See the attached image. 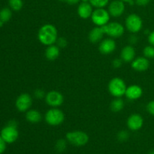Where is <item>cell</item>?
I'll return each mask as SVG.
<instances>
[{"mask_svg": "<svg viewBox=\"0 0 154 154\" xmlns=\"http://www.w3.org/2000/svg\"><path fill=\"white\" fill-rule=\"evenodd\" d=\"M125 26L129 32L135 34L142 29L143 20L137 14H131L125 20Z\"/></svg>", "mask_w": 154, "mask_h": 154, "instance_id": "obj_6", "label": "cell"}, {"mask_svg": "<svg viewBox=\"0 0 154 154\" xmlns=\"http://www.w3.org/2000/svg\"><path fill=\"white\" fill-rule=\"evenodd\" d=\"M26 120L31 123H38L42 121V113L36 109H29L26 112Z\"/></svg>", "mask_w": 154, "mask_h": 154, "instance_id": "obj_20", "label": "cell"}, {"mask_svg": "<svg viewBox=\"0 0 154 154\" xmlns=\"http://www.w3.org/2000/svg\"><path fill=\"white\" fill-rule=\"evenodd\" d=\"M101 27L105 35H108L112 38L122 37L125 32V27L118 22L108 23V24Z\"/></svg>", "mask_w": 154, "mask_h": 154, "instance_id": "obj_8", "label": "cell"}, {"mask_svg": "<svg viewBox=\"0 0 154 154\" xmlns=\"http://www.w3.org/2000/svg\"><path fill=\"white\" fill-rule=\"evenodd\" d=\"M66 2L69 5H77L78 3H79L81 2V0H66Z\"/></svg>", "mask_w": 154, "mask_h": 154, "instance_id": "obj_36", "label": "cell"}, {"mask_svg": "<svg viewBox=\"0 0 154 154\" xmlns=\"http://www.w3.org/2000/svg\"><path fill=\"white\" fill-rule=\"evenodd\" d=\"M117 138L119 141L124 142V141H126L128 139H129V134L126 130H121L117 133Z\"/></svg>", "mask_w": 154, "mask_h": 154, "instance_id": "obj_27", "label": "cell"}, {"mask_svg": "<svg viewBox=\"0 0 154 154\" xmlns=\"http://www.w3.org/2000/svg\"><path fill=\"white\" fill-rule=\"evenodd\" d=\"M58 38V32L55 26L47 23L42 26L38 32V39L45 46L54 45Z\"/></svg>", "mask_w": 154, "mask_h": 154, "instance_id": "obj_1", "label": "cell"}, {"mask_svg": "<svg viewBox=\"0 0 154 154\" xmlns=\"http://www.w3.org/2000/svg\"><path fill=\"white\" fill-rule=\"evenodd\" d=\"M143 95V90L140 86L133 84L127 87L125 96L129 100L134 101L140 99Z\"/></svg>", "mask_w": 154, "mask_h": 154, "instance_id": "obj_15", "label": "cell"}, {"mask_svg": "<svg viewBox=\"0 0 154 154\" xmlns=\"http://www.w3.org/2000/svg\"><path fill=\"white\" fill-rule=\"evenodd\" d=\"M45 120L49 126H58L65 120V114L58 108H51L45 113Z\"/></svg>", "mask_w": 154, "mask_h": 154, "instance_id": "obj_4", "label": "cell"}, {"mask_svg": "<svg viewBox=\"0 0 154 154\" xmlns=\"http://www.w3.org/2000/svg\"><path fill=\"white\" fill-rule=\"evenodd\" d=\"M125 3H129V4H134L135 3V0H121Z\"/></svg>", "mask_w": 154, "mask_h": 154, "instance_id": "obj_37", "label": "cell"}, {"mask_svg": "<svg viewBox=\"0 0 154 154\" xmlns=\"http://www.w3.org/2000/svg\"><path fill=\"white\" fill-rule=\"evenodd\" d=\"M124 101L122 99V98H115L112 102H111L110 105V108L111 111L114 113H117L121 111L124 108Z\"/></svg>", "mask_w": 154, "mask_h": 154, "instance_id": "obj_21", "label": "cell"}, {"mask_svg": "<svg viewBox=\"0 0 154 154\" xmlns=\"http://www.w3.org/2000/svg\"><path fill=\"white\" fill-rule=\"evenodd\" d=\"M60 54V48L57 45H51L48 46L45 52V58L49 61H54L57 60Z\"/></svg>", "mask_w": 154, "mask_h": 154, "instance_id": "obj_19", "label": "cell"}, {"mask_svg": "<svg viewBox=\"0 0 154 154\" xmlns=\"http://www.w3.org/2000/svg\"><path fill=\"white\" fill-rule=\"evenodd\" d=\"M110 17H111V15L108 10L105 9V8H99L93 10L90 18L92 20V22L96 26H103L109 23Z\"/></svg>", "mask_w": 154, "mask_h": 154, "instance_id": "obj_7", "label": "cell"}, {"mask_svg": "<svg viewBox=\"0 0 154 154\" xmlns=\"http://www.w3.org/2000/svg\"><path fill=\"white\" fill-rule=\"evenodd\" d=\"M45 102L51 108H58L63 105L64 97L61 93L57 90H51L46 93L45 98Z\"/></svg>", "mask_w": 154, "mask_h": 154, "instance_id": "obj_9", "label": "cell"}, {"mask_svg": "<svg viewBox=\"0 0 154 154\" xmlns=\"http://www.w3.org/2000/svg\"><path fill=\"white\" fill-rule=\"evenodd\" d=\"M67 147V141L65 139H59L56 142L55 149L58 153H63L66 150Z\"/></svg>", "mask_w": 154, "mask_h": 154, "instance_id": "obj_24", "label": "cell"}, {"mask_svg": "<svg viewBox=\"0 0 154 154\" xmlns=\"http://www.w3.org/2000/svg\"><path fill=\"white\" fill-rule=\"evenodd\" d=\"M12 17L11 9L9 8H4L0 10V21L3 23L8 22Z\"/></svg>", "mask_w": 154, "mask_h": 154, "instance_id": "obj_22", "label": "cell"}, {"mask_svg": "<svg viewBox=\"0 0 154 154\" xmlns=\"http://www.w3.org/2000/svg\"><path fill=\"white\" fill-rule=\"evenodd\" d=\"M128 128L129 130L133 131H138L142 128L144 125V119L142 116H141L138 114H133L129 116L126 121Z\"/></svg>", "mask_w": 154, "mask_h": 154, "instance_id": "obj_13", "label": "cell"}, {"mask_svg": "<svg viewBox=\"0 0 154 154\" xmlns=\"http://www.w3.org/2000/svg\"><path fill=\"white\" fill-rule=\"evenodd\" d=\"M117 48V44L112 38H108L99 42V51L104 55H109L114 53Z\"/></svg>", "mask_w": 154, "mask_h": 154, "instance_id": "obj_12", "label": "cell"}, {"mask_svg": "<svg viewBox=\"0 0 154 154\" xmlns=\"http://www.w3.org/2000/svg\"><path fill=\"white\" fill-rule=\"evenodd\" d=\"M150 0H135V3L138 6L144 7V6L147 5L150 3Z\"/></svg>", "mask_w": 154, "mask_h": 154, "instance_id": "obj_33", "label": "cell"}, {"mask_svg": "<svg viewBox=\"0 0 154 154\" xmlns=\"http://www.w3.org/2000/svg\"><path fill=\"white\" fill-rule=\"evenodd\" d=\"M120 58L124 63H132L135 58V50L132 45H127L122 49Z\"/></svg>", "mask_w": 154, "mask_h": 154, "instance_id": "obj_17", "label": "cell"}, {"mask_svg": "<svg viewBox=\"0 0 154 154\" xmlns=\"http://www.w3.org/2000/svg\"><path fill=\"white\" fill-rule=\"evenodd\" d=\"M82 2H90V0H81Z\"/></svg>", "mask_w": 154, "mask_h": 154, "instance_id": "obj_38", "label": "cell"}, {"mask_svg": "<svg viewBox=\"0 0 154 154\" xmlns=\"http://www.w3.org/2000/svg\"><path fill=\"white\" fill-rule=\"evenodd\" d=\"M8 5L12 11H19L23 6V0H8Z\"/></svg>", "mask_w": 154, "mask_h": 154, "instance_id": "obj_23", "label": "cell"}, {"mask_svg": "<svg viewBox=\"0 0 154 154\" xmlns=\"http://www.w3.org/2000/svg\"><path fill=\"white\" fill-rule=\"evenodd\" d=\"M123 63V61L121 60V58H115L112 61V66L115 69H119V68H120L122 66Z\"/></svg>", "mask_w": 154, "mask_h": 154, "instance_id": "obj_31", "label": "cell"}, {"mask_svg": "<svg viewBox=\"0 0 154 154\" xmlns=\"http://www.w3.org/2000/svg\"><path fill=\"white\" fill-rule=\"evenodd\" d=\"M90 3L96 8H105L109 4V0H90Z\"/></svg>", "mask_w": 154, "mask_h": 154, "instance_id": "obj_25", "label": "cell"}, {"mask_svg": "<svg viewBox=\"0 0 154 154\" xmlns=\"http://www.w3.org/2000/svg\"><path fill=\"white\" fill-rule=\"evenodd\" d=\"M3 25H4V23H3L2 22H1V21H0V27H2V26Z\"/></svg>", "mask_w": 154, "mask_h": 154, "instance_id": "obj_40", "label": "cell"}, {"mask_svg": "<svg viewBox=\"0 0 154 154\" xmlns=\"http://www.w3.org/2000/svg\"><path fill=\"white\" fill-rule=\"evenodd\" d=\"M131 66L136 72H145L150 67V61L144 57H137L131 63Z\"/></svg>", "mask_w": 154, "mask_h": 154, "instance_id": "obj_14", "label": "cell"}, {"mask_svg": "<svg viewBox=\"0 0 154 154\" xmlns=\"http://www.w3.org/2000/svg\"><path fill=\"white\" fill-rule=\"evenodd\" d=\"M105 35L103 30L101 26H96L92 29L91 31L89 32L88 38L91 43L96 44L99 43L103 38V36Z\"/></svg>", "mask_w": 154, "mask_h": 154, "instance_id": "obj_18", "label": "cell"}, {"mask_svg": "<svg viewBox=\"0 0 154 154\" xmlns=\"http://www.w3.org/2000/svg\"><path fill=\"white\" fill-rule=\"evenodd\" d=\"M146 108H147V112H148L150 115L154 116V100L149 102L148 103H147Z\"/></svg>", "mask_w": 154, "mask_h": 154, "instance_id": "obj_30", "label": "cell"}, {"mask_svg": "<svg viewBox=\"0 0 154 154\" xmlns=\"http://www.w3.org/2000/svg\"><path fill=\"white\" fill-rule=\"evenodd\" d=\"M34 96L38 99H45V96H46V93L42 89H36L34 91Z\"/></svg>", "mask_w": 154, "mask_h": 154, "instance_id": "obj_29", "label": "cell"}, {"mask_svg": "<svg viewBox=\"0 0 154 154\" xmlns=\"http://www.w3.org/2000/svg\"><path fill=\"white\" fill-rule=\"evenodd\" d=\"M6 144H7V143L3 140V138H2L1 135H0V154H2L5 151Z\"/></svg>", "mask_w": 154, "mask_h": 154, "instance_id": "obj_32", "label": "cell"}, {"mask_svg": "<svg viewBox=\"0 0 154 154\" xmlns=\"http://www.w3.org/2000/svg\"><path fill=\"white\" fill-rule=\"evenodd\" d=\"M66 139L72 145L82 147L88 143L89 135L85 132L81 130L71 131L66 133Z\"/></svg>", "mask_w": 154, "mask_h": 154, "instance_id": "obj_5", "label": "cell"}, {"mask_svg": "<svg viewBox=\"0 0 154 154\" xmlns=\"http://www.w3.org/2000/svg\"><path fill=\"white\" fill-rule=\"evenodd\" d=\"M55 45H57V46H58L60 49H63V48H65L67 47L68 42H67V40H66V38L60 37L57 38Z\"/></svg>", "mask_w": 154, "mask_h": 154, "instance_id": "obj_28", "label": "cell"}, {"mask_svg": "<svg viewBox=\"0 0 154 154\" xmlns=\"http://www.w3.org/2000/svg\"><path fill=\"white\" fill-rule=\"evenodd\" d=\"M148 154H154V150H150V151L149 152V153H148Z\"/></svg>", "mask_w": 154, "mask_h": 154, "instance_id": "obj_39", "label": "cell"}, {"mask_svg": "<svg viewBox=\"0 0 154 154\" xmlns=\"http://www.w3.org/2000/svg\"><path fill=\"white\" fill-rule=\"evenodd\" d=\"M93 5L90 2H81L78 7V14L81 19L87 20L90 18L93 14Z\"/></svg>", "mask_w": 154, "mask_h": 154, "instance_id": "obj_16", "label": "cell"}, {"mask_svg": "<svg viewBox=\"0 0 154 154\" xmlns=\"http://www.w3.org/2000/svg\"><path fill=\"white\" fill-rule=\"evenodd\" d=\"M0 135L7 144L14 143L19 137L17 123L15 120L9 121L7 126H5L2 129Z\"/></svg>", "mask_w": 154, "mask_h": 154, "instance_id": "obj_2", "label": "cell"}, {"mask_svg": "<svg viewBox=\"0 0 154 154\" xmlns=\"http://www.w3.org/2000/svg\"><path fill=\"white\" fill-rule=\"evenodd\" d=\"M59 1H66V0H59Z\"/></svg>", "mask_w": 154, "mask_h": 154, "instance_id": "obj_41", "label": "cell"}, {"mask_svg": "<svg viewBox=\"0 0 154 154\" xmlns=\"http://www.w3.org/2000/svg\"><path fill=\"white\" fill-rule=\"evenodd\" d=\"M126 88L127 86L125 81L118 77L112 78L108 85V92L114 98H122L125 96Z\"/></svg>", "mask_w": 154, "mask_h": 154, "instance_id": "obj_3", "label": "cell"}, {"mask_svg": "<svg viewBox=\"0 0 154 154\" xmlns=\"http://www.w3.org/2000/svg\"><path fill=\"white\" fill-rule=\"evenodd\" d=\"M138 38H137L136 35H135V34L131 35L130 37H129V43L132 44V45H135V44H136L137 42H138Z\"/></svg>", "mask_w": 154, "mask_h": 154, "instance_id": "obj_35", "label": "cell"}, {"mask_svg": "<svg viewBox=\"0 0 154 154\" xmlns=\"http://www.w3.org/2000/svg\"><path fill=\"white\" fill-rule=\"evenodd\" d=\"M126 9L125 2L121 0H114L108 5V12L111 17H119L123 14Z\"/></svg>", "mask_w": 154, "mask_h": 154, "instance_id": "obj_11", "label": "cell"}, {"mask_svg": "<svg viewBox=\"0 0 154 154\" xmlns=\"http://www.w3.org/2000/svg\"><path fill=\"white\" fill-rule=\"evenodd\" d=\"M143 54L144 57H146L149 60V59H153L154 58V47L152 45H148L146 46L143 50Z\"/></svg>", "mask_w": 154, "mask_h": 154, "instance_id": "obj_26", "label": "cell"}, {"mask_svg": "<svg viewBox=\"0 0 154 154\" xmlns=\"http://www.w3.org/2000/svg\"><path fill=\"white\" fill-rule=\"evenodd\" d=\"M32 105V98L29 93H24L20 95L16 99L15 106L20 112H26Z\"/></svg>", "mask_w": 154, "mask_h": 154, "instance_id": "obj_10", "label": "cell"}, {"mask_svg": "<svg viewBox=\"0 0 154 154\" xmlns=\"http://www.w3.org/2000/svg\"><path fill=\"white\" fill-rule=\"evenodd\" d=\"M147 38H148V42L150 43V45L154 47V31L150 32Z\"/></svg>", "mask_w": 154, "mask_h": 154, "instance_id": "obj_34", "label": "cell"}]
</instances>
